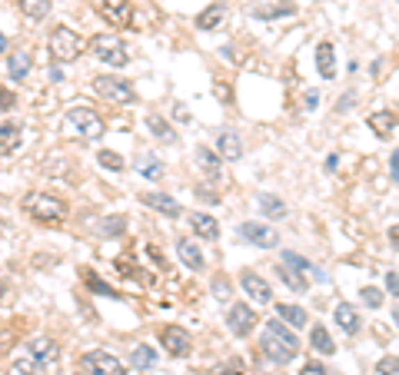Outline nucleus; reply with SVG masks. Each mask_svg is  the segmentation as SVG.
<instances>
[{
    "instance_id": "37",
    "label": "nucleus",
    "mask_w": 399,
    "mask_h": 375,
    "mask_svg": "<svg viewBox=\"0 0 399 375\" xmlns=\"http://www.w3.org/2000/svg\"><path fill=\"white\" fill-rule=\"evenodd\" d=\"M83 279H87V285H90V289H97L100 296H110V299H120V292H117L113 285H107V283H104L100 276H93V272H83Z\"/></svg>"
},
{
    "instance_id": "23",
    "label": "nucleus",
    "mask_w": 399,
    "mask_h": 375,
    "mask_svg": "<svg viewBox=\"0 0 399 375\" xmlns=\"http://www.w3.org/2000/svg\"><path fill=\"white\" fill-rule=\"evenodd\" d=\"M190 226H193V233H197L200 240H220V223H216L210 212H193Z\"/></svg>"
},
{
    "instance_id": "28",
    "label": "nucleus",
    "mask_w": 399,
    "mask_h": 375,
    "mask_svg": "<svg viewBox=\"0 0 399 375\" xmlns=\"http://www.w3.org/2000/svg\"><path fill=\"white\" fill-rule=\"evenodd\" d=\"M256 206H260V212L266 219H286V203L273 193H260L256 196Z\"/></svg>"
},
{
    "instance_id": "42",
    "label": "nucleus",
    "mask_w": 399,
    "mask_h": 375,
    "mask_svg": "<svg viewBox=\"0 0 399 375\" xmlns=\"http://www.w3.org/2000/svg\"><path fill=\"white\" fill-rule=\"evenodd\" d=\"M300 375H333L329 372V369H326V365H323V362H303V369H300Z\"/></svg>"
},
{
    "instance_id": "22",
    "label": "nucleus",
    "mask_w": 399,
    "mask_h": 375,
    "mask_svg": "<svg viewBox=\"0 0 399 375\" xmlns=\"http://www.w3.org/2000/svg\"><path fill=\"white\" fill-rule=\"evenodd\" d=\"M293 14H296V3H290V0H273V3L253 7L256 20H277V17H293Z\"/></svg>"
},
{
    "instance_id": "48",
    "label": "nucleus",
    "mask_w": 399,
    "mask_h": 375,
    "mask_svg": "<svg viewBox=\"0 0 399 375\" xmlns=\"http://www.w3.org/2000/svg\"><path fill=\"white\" fill-rule=\"evenodd\" d=\"M197 196L203 199V203H216V199H220L216 193H206V190H200V186H197Z\"/></svg>"
},
{
    "instance_id": "44",
    "label": "nucleus",
    "mask_w": 399,
    "mask_h": 375,
    "mask_svg": "<svg viewBox=\"0 0 399 375\" xmlns=\"http://www.w3.org/2000/svg\"><path fill=\"white\" fill-rule=\"evenodd\" d=\"M389 180L399 186V147L393 150V156H389Z\"/></svg>"
},
{
    "instance_id": "30",
    "label": "nucleus",
    "mask_w": 399,
    "mask_h": 375,
    "mask_svg": "<svg viewBox=\"0 0 399 375\" xmlns=\"http://www.w3.org/2000/svg\"><path fill=\"white\" fill-rule=\"evenodd\" d=\"M130 365H133L137 372H147V369H154V365H156L154 345H133V352H130Z\"/></svg>"
},
{
    "instance_id": "35",
    "label": "nucleus",
    "mask_w": 399,
    "mask_h": 375,
    "mask_svg": "<svg viewBox=\"0 0 399 375\" xmlns=\"http://www.w3.org/2000/svg\"><path fill=\"white\" fill-rule=\"evenodd\" d=\"M97 163L104 166V169H110V173H123V156L120 153H113V150H100L97 153Z\"/></svg>"
},
{
    "instance_id": "13",
    "label": "nucleus",
    "mask_w": 399,
    "mask_h": 375,
    "mask_svg": "<svg viewBox=\"0 0 399 375\" xmlns=\"http://www.w3.org/2000/svg\"><path fill=\"white\" fill-rule=\"evenodd\" d=\"M240 289H243V292L256 302V306H270V302H273V285L266 283L256 269H243V272H240Z\"/></svg>"
},
{
    "instance_id": "36",
    "label": "nucleus",
    "mask_w": 399,
    "mask_h": 375,
    "mask_svg": "<svg viewBox=\"0 0 399 375\" xmlns=\"http://www.w3.org/2000/svg\"><path fill=\"white\" fill-rule=\"evenodd\" d=\"M123 229H127V219H123V216H107V219L100 223V236H104V240H113V236H120Z\"/></svg>"
},
{
    "instance_id": "3",
    "label": "nucleus",
    "mask_w": 399,
    "mask_h": 375,
    "mask_svg": "<svg viewBox=\"0 0 399 375\" xmlns=\"http://www.w3.org/2000/svg\"><path fill=\"white\" fill-rule=\"evenodd\" d=\"M27 356H31V359H17L14 369L20 375H37L60 359V345L54 342V339H47V335H40V339H31V342H27Z\"/></svg>"
},
{
    "instance_id": "33",
    "label": "nucleus",
    "mask_w": 399,
    "mask_h": 375,
    "mask_svg": "<svg viewBox=\"0 0 399 375\" xmlns=\"http://www.w3.org/2000/svg\"><path fill=\"white\" fill-rule=\"evenodd\" d=\"M133 166H137L140 176H147V180H160V176H163V163H160L156 156H140Z\"/></svg>"
},
{
    "instance_id": "14",
    "label": "nucleus",
    "mask_w": 399,
    "mask_h": 375,
    "mask_svg": "<svg viewBox=\"0 0 399 375\" xmlns=\"http://www.w3.org/2000/svg\"><path fill=\"white\" fill-rule=\"evenodd\" d=\"M333 322H336V326L346 332V335H356V332L363 329L359 309H356L353 302H336V306H333Z\"/></svg>"
},
{
    "instance_id": "4",
    "label": "nucleus",
    "mask_w": 399,
    "mask_h": 375,
    "mask_svg": "<svg viewBox=\"0 0 399 375\" xmlns=\"http://www.w3.org/2000/svg\"><path fill=\"white\" fill-rule=\"evenodd\" d=\"M63 130L77 140H100L107 133V123L100 113H93L90 106H70L63 117Z\"/></svg>"
},
{
    "instance_id": "7",
    "label": "nucleus",
    "mask_w": 399,
    "mask_h": 375,
    "mask_svg": "<svg viewBox=\"0 0 399 375\" xmlns=\"http://www.w3.org/2000/svg\"><path fill=\"white\" fill-rule=\"evenodd\" d=\"M90 50H93V57L100 63H107V67H123V63L130 60V50H127V44H123L117 33H97L90 40Z\"/></svg>"
},
{
    "instance_id": "45",
    "label": "nucleus",
    "mask_w": 399,
    "mask_h": 375,
    "mask_svg": "<svg viewBox=\"0 0 399 375\" xmlns=\"http://www.w3.org/2000/svg\"><path fill=\"white\" fill-rule=\"evenodd\" d=\"M10 106H17V97L7 87H0V110H10Z\"/></svg>"
},
{
    "instance_id": "12",
    "label": "nucleus",
    "mask_w": 399,
    "mask_h": 375,
    "mask_svg": "<svg viewBox=\"0 0 399 375\" xmlns=\"http://www.w3.org/2000/svg\"><path fill=\"white\" fill-rule=\"evenodd\" d=\"M97 14L104 17L113 27H130L133 24V3L130 0H90Z\"/></svg>"
},
{
    "instance_id": "25",
    "label": "nucleus",
    "mask_w": 399,
    "mask_h": 375,
    "mask_svg": "<svg viewBox=\"0 0 399 375\" xmlns=\"http://www.w3.org/2000/svg\"><path fill=\"white\" fill-rule=\"evenodd\" d=\"M309 345H313L320 356H333V352H336V342H333V335H329V329H326L323 322H316V326L309 329Z\"/></svg>"
},
{
    "instance_id": "10",
    "label": "nucleus",
    "mask_w": 399,
    "mask_h": 375,
    "mask_svg": "<svg viewBox=\"0 0 399 375\" xmlns=\"http://www.w3.org/2000/svg\"><path fill=\"white\" fill-rule=\"evenodd\" d=\"M240 240L250 242V246H256V249H273L279 242L277 236V229L273 226H266V223H256V219H246V223H240Z\"/></svg>"
},
{
    "instance_id": "15",
    "label": "nucleus",
    "mask_w": 399,
    "mask_h": 375,
    "mask_svg": "<svg viewBox=\"0 0 399 375\" xmlns=\"http://www.w3.org/2000/svg\"><path fill=\"white\" fill-rule=\"evenodd\" d=\"M140 203H143V206H150V210H156L160 216H170V219H177V216L184 212V206H180L173 196H167V193H140Z\"/></svg>"
},
{
    "instance_id": "21",
    "label": "nucleus",
    "mask_w": 399,
    "mask_h": 375,
    "mask_svg": "<svg viewBox=\"0 0 399 375\" xmlns=\"http://www.w3.org/2000/svg\"><path fill=\"white\" fill-rule=\"evenodd\" d=\"M277 276H279V279H283L286 285H290L293 292H307V289H309L307 272H303V269H296V266H290V262H283V259L277 262Z\"/></svg>"
},
{
    "instance_id": "16",
    "label": "nucleus",
    "mask_w": 399,
    "mask_h": 375,
    "mask_svg": "<svg viewBox=\"0 0 399 375\" xmlns=\"http://www.w3.org/2000/svg\"><path fill=\"white\" fill-rule=\"evenodd\" d=\"M366 126L380 136V140H386V136H393L399 130V117L393 110H376V113H369L366 117Z\"/></svg>"
},
{
    "instance_id": "24",
    "label": "nucleus",
    "mask_w": 399,
    "mask_h": 375,
    "mask_svg": "<svg viewBox=\"0 0 399 375\" xmlns=\"http://www.w3.org/2000/svg\"><path fill=\"white\" fill-rule=\"evenodd\" d=\"M197 160H200V166L206 169L210 180H220V176H223V156L213 153L210 147H197Z\"/></svg>"
},
{
    "instance_id": "6",
    "label": "nucleus",
    "mask_w": 399,
    "mask_h": 375,
    "mask_svg": "<svg viewBox=\"0 0 399 375\" xmlns=\"http://www.w3.org/2000/svg\"><path fill=\"white\" fill-rule=\"evenodd\" d=\"M47 50H50V57L57 63H67V60H74V57H80L83 37L77 31H70V27H54L50 40H47Z\"/></svg>"
},
{
    "instance_id": "8",
    "label": "nucleus",
    "mask_w": 399,
    "mask_h": 375,
    "mask_svg": "<svg viewBox=\"0 0 399 375\" xmlns=\"http://www.w3.org/2000/svg\"><path fill=\"white\" fill-rule=\"evenodd\" d=\"M93 93L104 97V100H113V103H133V100H137V90H133L127 80H120V76H113V74L93 76Z\"/></svg>"
},
{
    "instance_id": "50",
    "label": "nucleus",
    "mask_w": 399,
    "mask_h": 375,
    "mask_svg": "<svg viewBox=\"0 0 399 375\" xmlns=\"http://www.w3.org/2000/svg\"><path fill=\"white\" fill-rule=\"evenodd\" d=\"M0 50H7V37L3 33H0Z\"/></svg>"
},
{
    "instance_id": "29",
    "label": "nucleus",
    "mask_w": 399,
    "mask_h": 375,
    "mask_svg": "<svg viewBox=\"0 0 399 375\" xmlns=\"http://www.w3.org/2000/svg\"><path fill=\"white\" fill-rule=\"evenodd\" d=\"M277 315L286 322V326H293V329H303V326H307V319H309L307 309H303V306H293V302H279Z\"/></svg>"
},
{
    "instance_id": "1",
    "label": "nucleus",
    "mask_w": 399,
    "mask_h": 375,
    "mask_svg": "<svg viewBox=\"0 0 399 375\" xmlns=\"http://www.w3.org/2000/svg\"><path fill=\"white\" fill-rule=\"evenodd\" d=\"M260 352L273 362V365H286V362L296 359V352H300V339H296L293 326H286L279 315L277 319H266L263 335H260Z\"/></svg>"
},
{
    "instance_id": "11",
    "label": "nucleus",
    "mask_w": 399,
    "mask_h": 375,
    "mask_svg": "<svg viewBox=\"0 0 399 375\" xmlns=\"http://www.w3.org/2000/svg\"><path fill=\"white\" fill-rule=\"evenodd\" d=\"M160 345L167 349L173 359H186L193 352V335L184 329V326H163L160 329Z\"/></svg>"
},
{
    "instance_id": "26",
    "label": "nucleus",
    "mask_w": 399,
    "mask_h": 375,
    "mask_svg": "<svg viewBox=\"0 0 399 375\" xmlns=\"http://www.w3.org/2000/svg\"><path fill=\"white\" fill-rule=\"evenodd\" d=\"M24 126H20V123H0V153H3V156H7V153H14L17 147H20V140H24Z\"/></svg>"
},
{
    "instance_id": "5",
    "label": "nucleus",
    "mask_w": 399,
    "mask_h": 375,
    "mask_svg": "<svg viewBox=\"0 0 399 375\" xmlns=\"http://www.w3.org/2000/svg\"><path fill=\"white\" fill-rule=\"evenodd\" d=\"M77 372L80 375H130V369L117 356H110L104 349H93V352H83L77 359Z\"/></svg>"
},
{
    "instance_id": "19",
    "label": "nucleus",
    "mask_w": 399,
    "mask_h": 375,
    "mask_svg": "<svg viewBox=\"0 0 399 375\" xmlns=\"http://www.w3.org/2000/svg\"><path fill=\"white\" fill-rule=\"evenodd\" d=\"M177 256H180V262H184L186 269H193V272H200L206 266V259H203V253H200V246L193 240H177Z\"/></svg>"
},
{
    "instance_id": "20",
    "label": "nucleus",
    "mask_w": 399,
    "mask_h": 375,
    "mask_svg": "<svg viewBox=\"0 0 399 375\" xmlns=\"http://www.w3.org/2000/svg\"><path fill=\"white\" fill-rule=\"evenodd\" d=\"M223 20H227V3H210L206 10H200L197 14V27L200 31H220L223 27Z\"/></svg>"
},
{
    "instance_id": "38",
    "label": "nucleus",
    "mask_w": 399,
    "mask_h": 375,
    "mask_svg": "<svg viewBox=\"0 0 399 375\" xmlns=\"http://www.w3.org/2000/svg\"><path fill=\"white\" fill-rule=\"evenodd\" d=\"M376 375H399V356H383L376 362Z\"/></svg>"
},
{
    "instance_id": "17",
    "label": "nucleus",
    "mask_w": 399,
    "mask_h": 375,
    "mask_svg": "<svg viewBox=\"0 0 399 375\" xmlns=\"http://www.w3.org/2000/svg\"><path fill=\"white\" fill-rule=\"evenodd\" d=\"M216 153L227 160V163H236L240 156H243V140L236 130H223V133L216 136Z\"/></svg>"
},
{
    "instance_id": "47",
    "label": "nucleus",
    "mask_w": 399,
    "mask_h": 375,
    "mask_svg": "<svg viewBox=\"0 0 399 375\" xmlns=\"http://www.w3.org/2000/svg\"><path fill=\"white\" fill-rule=\"evenodd\" d=\"M336 166H339V153H329V156H326V163H323V169H326V173H333Z\"/></svg>"
},
{
    "instance_id": "31",
    "label": "nucleus",
    "mask_w": 399,
    "mask_h": 375,
    "mask_svg": "<svg viewBox=\"0 0 399 375\" xmlns=\"http://www.w3.org/2000/svg\"><path fill=\"white\" fill-rule=\"evenodd\" d=\"M17 10L24 17H31V20H44L50 14V0H14Z\"/></svg>"
},
{
    "instance_id": "27",
    "label": "nucleus",
    "mask_w": 399,
    "mask_h": 375,
    "mask_svg": "<svg viewBox=\"0 0 399 375\" xmlns=\"http://www.w3.org/2000/svg\"><path fill=\"white\" fill-rule=\"evenodd\" d=\"M31 67H33L31 53H27V50H17V53H10V60H7V76H10L14 83L17 80H27Z\"/></svg>"
},
{
    "instance_id": "40",
    "label": "nucleus",
    "mask_w": 399,
    "mask_h": 375,
    "mask_svg": "<svg viewBox=\"0 0 399 375\" xmlns=\"http://www.w3.org/2000/svg\"><path fill=\"white\" fill-rule=\"evenodd\" d=\"M230 292H233V289H230V279H227L223 272H220V276H213V296H220V299H227Z\"/></svg>"
},
{
    "instance_id": "49",
    "label": "nucleus",
    "mask_w": 399,
    "mask_h": 375,
    "mask_svg": "<svg viewBox=\"0 0 399 375\" xmlns=\"http://www.w3.org/2000/svg\"><path fill=\"white\" fill-rule=\"evenodd\" d=\"M393 322H396V329H399V306L393 309Z\"/></svg>"
},
{
    "instance_id": "34",
    "label": "nucleus",
    "mask_w": 399,
    "mask_h": 375,
    "mask_svg": "<svg viewBox=\"0 0 399 375\" xmlns=\"http://www.w3.org/2000/svg\"><path fill=\"white\" fill-rule=\"evenodd\" d=\"M359 299H363L366 309H383L386 292H383V289H376V285H363V289H359Z\"/></svg>"
},
{
    "instance_id": "41",
    "label": "nucleus",
    "mask_w": 399,
    "mask_h": 375,
    "mask_svg": "<svg viewBox=\"0 0 399 375\" xmlns=\"http://www.w3.org/2000/svg\"><path fill=\"white\" fill-rule=\"evenodd\" d=\"M386 296H393V299H399V272L396 269H389L386 272Z\"/></svg>"
},
{
    "instance_id": "39",
    "label": "nucleus",
    "mask_w": 399,
    "mask_h": 375,
    "mask_svg": "<svg viewBox=\"0 0 399 375\" xmlns=\"http://www.w3.org/2000/svg\"><path fill=\"white\" fill-rule=\"evenodd\" d=\"M279 259H283V262H290V266H296V269H313V262H309V259H303V256L300 253H290V249H286V253L279 256Z\"/></svg>"
},
{
    "instance_id": "18",
    "label": "nucleus",
    "mask_w": 399,
    "mask_h": 375,
    "mask_svg": "<svg viewBox=\"0 0 399 375\" xmlns=\"http://www.w3.org/2000/svg\"><path fill=\"white\" fill-rule=\"evenodd\" d=\"M316 70H320L323 80H336V47L329 40H323L316 47Z\"/></svg>"
},
{
    "instance_id": "9",
    "label": "nucleus",
    "mask_w": 399,
    "mask_h": 375,
    "mask_svg": "<svg viewBox=\"0 0 399 375\" xmlns=\"http://www.w3.org/2000/svg\"><path fill=\"white\" fill-rule=\"evenodd\" d=\"M256 322H260V315H256L253 306H246V302H236V306H230V312H227V329H230L236 339L253 335Z\"/></svg>"
},
{
    "instance_id": "46",
    "label": "nucleus",
    "mask_w": 399,
    "mask_h": 375,
    "mask_svg": "<svg viewBox=\"0 0 399 375\" xmlns=\"http://www.w3.org/2000/svg\"><path fill=\"white\" fill-rule=\"evenodd\" d=\"M386 240H389V246H393V249H399V223H393V226H389V233H386Z\"/></svg>"
},
{
    "instance_id": "32",
    "label": "nucleus",
    "mask_w": 399,
    "mask_h": 375,
    "mask_svg": "<svg viewBox=\"0 0 399 375\" xmlns=\"http://www.w3.org/2000/svg\"><path fill=\"white\" fill-rule=\"evenodd\" d=\"M147 126H150V130H154V136H156V140H163V143H173V140H177L173 126H170V123L163 120L160 113H150V117H147Z\"/></svg>"
},
{
    "instance_id": "43",
    "label": "nucleus",
    "mask_w": 399,
    "mask_h": 375,
    "mask_svg": "<svg viewBox=\"0 0 399 375\" xmlns=\"http://www.w3.org/2000/svg\"><path fill=\"white\" fill-rule=\"evenodd\" d=\"M356 103V90H346L343 97H339V103H336V113H350Z\"/></svg>"
},
{
    "instance_id": "2",
    "label": "nucleus",
    "mask_w": 399,
    "mask_h": 375,
    "mask_svg": "<svg viewBox=\"0 0 399 375\" xmlns=\"http://www.w3.org/2000/svg\"><path fill=\"white\" fill-rule=\"evenodd\" d=\"M20 210L31 216L33 223H44V226H57L67 219V212H70V206L63 203L60 196L54 193H40V190H33V193H27L24 199H20Z\"/></svg>"
}]
</instances>
